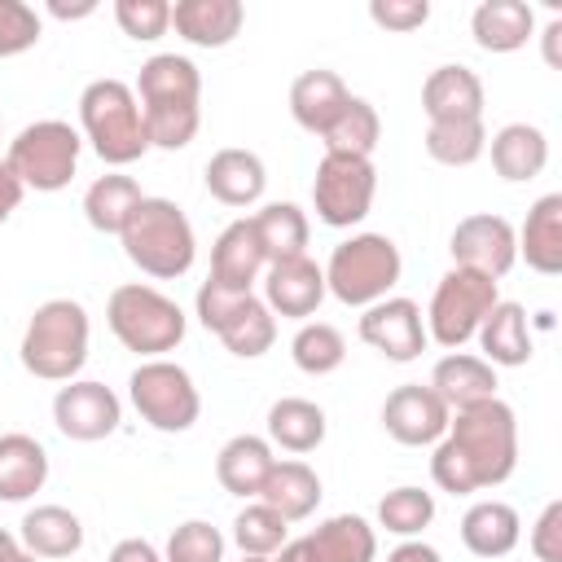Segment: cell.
Returning a JSON list of instances; mask_svg holds the SVG:
<instances>
[{
  "label": "cell",
  "mask_w": 562,
  "mask_h": 562,
  "mask_svg": "<svg viewBox=\"0 0 562 562\" xmlns=\"http://www.w3.org/2000/svg\"><path fill=\"white\" fill-rule=\"evenodd\" d=\"M518 465V417L505 400H483L448 417L443 439L430 457V479L439 492L470 496L501 487Z\"/></svg>",
  "instance_id": "cell-1"
},
{
  "label": "cell",
  "mask_w": 562,
  "mask_h": 562,
  "mask_svg": "<svg viewBox=\"0 0 562 562\" xmlns=\"http://www.w3.org/2000/svg\"><path fill=\"white\" fill-rule=\"evenodd\" d=\"M22 193H26V189H22V180H18V176L9 171V162L0 158V224H4V220H9L13 211H18Z\"/></svg>",
  "instance_id": "cell-49"
},
{
  "label": "cell",
  "mask_w": 562,
  "mask_h": 562,
  "mask_svg": "<svg viewBox=\"0 0 562 562\" xmlns=\"http://www.w3.org/2000/svg\"><path fill=\"white\" fill-rule=\"evenodd\" d=\"M272 461H277V457H272V443H268L263 435H233V439L220 448V457H215V479H220L224 492L250 501V496H259V487H263Z\"/></svg>",
  "instance_id": "cell-30"
},
{
  "label": "cell",
  "mask_w": 562,
  "mask_h": 562,
  "mask_svg": "<svg viewBox=\"0 0 562 562\" xmlns=\"http://www.w3.org/2000/svg\"><path fill=\"white\" fill-rule=\"evenodd\" d=\"M448 250H452V268H470V272H483V277H492V281H501V277L518 263L514 224H509L505 215H492V211L465 215V220L452 228Z\"/></svg>",
  "instance_id": "cell-12"
},
{
  "label": "cell",
  "mask_w": 562,
  "mask_h": 562,
  "mask_svg": "<svg viewBox=\"0 0 562 562\" xmlns=\"http://www.w3.org/2000/svg\"><path fill=\"white\" fill-rule=\"evenodd\" d=\"M79 149H83V136L66 119H35L9 140L4 162L22 180V189L57 193V189H66L75 180Z\"/></svg>",
  "instance_id": "cell-7"
},
{
  "label": "cell",
  "mask_w": 562,
  "mask_h": 562,
  "mask_svg": "<svg viewBox=\"0 0 562 562\" xmlns=\"http://www.w3.org/2000/svg\"><path fill=\"white\" fill-rule=\"evenodd\" d=\"M435 522V496L422 492V487H391L382 501H378V527H386L391 536H422L426 527Z\"/></svg>",
  "instance_id": "cell-41"
},
{
  "label": "cell",
  "mask_w": 562,
  "mask_h": 562,
  "mask_svg": "<svg viewBox=\"0 0 562 562\" xmlns=\"http://www.w3.org/2000/svg\"><path fill=\"white\" fill-rule=\"evenodd\" d=\"M0 562H40V558H35V553H26L22 544H13L9 553H0Z\"/></svg>",
  "instance_id": "cell-54"
},
{
  "label": "cell",
  "mask_w": 562,
  "mask_h": 562,
  "mask_svg": "<svg viewBox=\"0 0 562 562\" xmlns=\"http://www.w3.org/2000/svg\"><path fill=\"white\" fill-rule=\"evenodd\" d=\"M522 540V518L505 501H474L461 518V544L474 558H505Z\"/></svg>",
  "instance_id": "cell-27"
},
{
  "label": "cell",
  "mask_w": 562,
  "mask_h": 562,
  "mask_svg": "<svg viewBox=\"0 0 562 562\" xmlns=\"http://www.w3.org/2000/svg\"><path fill=\"white\" fill-rule=\"evenodd\" d=\"M215 338H220L233 356H241V360H259V356L272 351V342H277V316L268 312L263 299L246 294V299L237 303V312L215 329Z\"/></svg>",
  "instance_id": "cell-36"
},
{
  "label": "cell",
  "mask_w": 562,
  "mask_h": 562,
  "mask_svg": "<svg viewBox=\"0 0 562 562\" xmlns=\"http://www.w3.org/2000/svg\"><path fill=\"white\" fill-rule=\"evenodd\" d=\"M479 347H483V360L496 369H518V364H527L531 360V329H527V312H522V303H509V299H501L487 316H483V325H479Z\"/></svg>",
  "instance_id": "cell-29"
},
{
  "label": "cell",
  "mask_w": 562,
  "mask_h": 562,
  "mask_svg": "<svg viewBox=\"0 0 562 562\" xmlns=\"http://www.w3.org/2000/svg\"><path fill=\"white\" fill-rule=\"evenodd\" d=\"M426 154L443 167H470L487 154V127L483 119H448L426 127Z\"/></svg>",
  "instance_id": "cell-37"
},
{
  "label": "cell",
  "mask_w": 562,
  "mask_h": 562,
  "mask_svg": "<svg viewBox=\"0 0 562 562\" xmlns=\"http://www.w3.org/2000/svg\"><path fill=\"white\" fill-rule=\"evenodd\" d=\"M18 544L35 558H70L83 549V522L66 505H35L22 518Z\"/></svg>",
  "instance_id": "cell-31"
},
{
  "label": "cell",
  "mask_w": 562,
  "mask_h": 562,
  "mask_svg": "<svg viewBox=\"0 0 562 562\" xmlns=\"http://www.w3.org/2000/svg\"><path fill=\"white\" fill-rule=\"evenodd\" d=\"M496 303H501V290L492 277L470 268H448L426 307V338H435L443 351H461Z\"/></svg>",
  "instance_id": "cell-8"
},
{
  "label": "cell",
  "mask_w": 562,
  "mask_h": 562,
  "mask_svg": "<svg viewBox=\"0 0 562 562\" xmlns=\"http://www.w3.org/2000/svg\"><path fill=\"white\" fill-rule=\"evenodd\" d=\"M369 18H373L382 31L408 35V31H417V26L430 22V4H426V0H373V4H369Z\"/></svg>",
  "instance_id": "cell-45"
},
{
  "label": "cell",
  "mask_w": 562,
  "mask_h": 562,
  "mask_svg": "<svg viewBox=\"0 0 562 562\" xmlns=\"http://www.w3.org/2000/svg\"><path fill=\"white\" fill-rule=\"evenodd\" d=\"M202 180H206V193L215 202H224V206H255L263 198V189H268V167H263V158L255 149L228 145V149H215L206 158Z\"/></svg>",
  "instance_id": "cell-16"
},
{
  "label": "cell",
  "mask_w": 562,
  "mask_h": 562,
  "mask_svg": "<svg viewBox=\"0 0 562 562\" xmlns=\"http://www.w3.org/2000/svg\"><path fill=\"white\" fill-rule=\"evenodd\" d=\"M544 61L558 70L562 66V18H549V26H544Z\"/></svg>",
  "instance_id": "cell-51"
},
{
  "label": "cell",
  "mask_w": 562,
  "mask_h": 562,
  "mask_svg": "<svg viewBox=\"0 0 562 562\" xmlns=\"http://www.w3.org/2000/svg\"><path fill=\"white\" fill-rule=\"evenodd\" d=\"M114 22L123 26V35L149 44L171 31V4L167 0H114Z\"/></svg>",
  "instance_id": "cell-43"
},
{
  "label": "cell",
  "mask_w": 562,
  "mask_h": 562,
  "mask_svg": "<svg viewBox=\"0 0 562 562\" xmlns=\"http://www.w3.org/2000/svg\"><path fill=\"white\" fill-rule=\"evenodd\" d=\"M536 31V13L527 0H483L470 13V35L483 53H518Z\"/></svg>",
  "instance_id": "cell-25"
},
{
  "label": "cell",
  "mask_w": 562,
  "mask_h": 562,
  "mask_svg": "<svg viewBox=\"0 0 562 562\" xmlns=\"http://www.w3.org/2000/svg\"><path fill=\"white\" fill-rule=\"evenodd\" d=\"M241 562H268V558H246V553H241Z\"/></svg>",
  "instance_id": "cell-56"
},
{
  "label": "cell",
  "mask_w": 562,
  "mask_h": 562,
  "mask_svg": "<svg viewBox=\"0 0 562 562\" xmlns=\"http://www.w3.org/2000/svg\"><path fill=\"white\" fill-rule=\"evenodd\" d=\"M290 540V522L268 509L263 501H250L237 518H233V544L246 553V558H272L281 544Z\"/></svg>",
  "instance_id": "cell-40"
},
{
  "label": "cell",
  "mask_w": 562,
  "mask_h": 562,
  "mask_svg": "<svg viewBox=\"0 0 562 562\" xmlns=\"http://www.w3.org/2000/svg\"><path fill=\"white\" fill-rule=\"evenodd\" d=\"M140 198H145V193H140V184H136L132 176L105 171V176H97V180L88 184V193H83V220H88L97 233H114V237H119Z\"/></svg>",
  "instance_id": "cell-34"
},
{
  "label": "cell",
  "mask_w": 562,
  "mask_h": 562,
  "mask_svg": "<svg viewBox=\"0 0 562 562\" xmlns=\"http://www.w3.org/2000/svg\"><path fill=\"white\" fill-rule=\"evenodd\" d=\"M123 255L154 281H176L193 268L198 259V237H193V224L189 215L171 202V198H140L136 211L127 215L123 233Z\"/></svg>",
  "instance_id": "cell-2"
},
{
  "label": "cell",
  "mask_w": 562,
  "mask_h": 562,
  "mask_svg": "<svg viewBox=\"0 0 562 562\" xmlns=\"http://www.w3.org/2000/svg\"><path fill=\"white\" fill-rule=\"evenodd\" d=\"M79 127L97 149V158L110 167H127L149 154L140 101L123 79H92L79 92Z\"/></svg>",
  "instance_id": "cell-4"
},
{
  "label": "cell",
  "mask_w": 562,
  "mask_h": 562,
  "mask_svg": "<svg viewBox=\"0 0 562 562\" xmlns=\"http://www.w3.org/2000/svg\"><path fill=\"white\" fill-rule=\"evenodd\" d=\"M268 562H312V558H307L303 540H285V544H281V549H277V553H272Z\"/></svg>",
  "instance_id": "cell-53"
},
{
  "label": "cell",
  "mask_w": 562,
  "mask_h": 562,
  "mask_svg": "<svg viewBox=\"0 0 562 562\" xmlns=\"http://www.w3.org/2000/svg\"><path fill=\"white\" fill-rule=\"evenodd\" d=\"M88 312L79 299H48L31 312L22 329V369L40 382H75L79 369L88 364Z\"/></svg>",
  "instance_id": "cell-3"
},
{
  "label": "cell",
  "mask_w": 562,
  "mask_h": 562,
  "mask_svg": "<svg viewBox=\"0 0 562 562\" xmlns=\"http://www.w3.org/2000/svg\"><path fill=\"white\" fill-rule=\"evenodd\" d=\"M255 224V237L263 246V259L277 263V259H294V255H307V215L294 206V202H268L250 215Z\"/></svg>",
  "instance_id": "cell-35"
},
{
  "label": "cell",
  "mask_w": 562,
  "mask_h": 562,
  "mask_svg": "<svg viewBox=\"0 0 562 562\" xmlns=\"http://www.w3.org/2000/svg\"><path fill=\"white\" fill-rule=\"evenodd\" d=\"M255 501H263L268 509H277L285 522H303L321 505V474L307 461H299V457L272 461V470H268V479H263V487H259Z\"/></svg>",
  "instance_id": "cell-23"
},
{
  "label": "cell",
  "mask_w": 562,
  "mask_h": 562,
  "mask_svg": "<svg viewBox=\"0 0 562 562\" xmlns=\"http://www.w3.org/2000/svg\"><path fill=\"white\" fill-rule=\"evenodd\" d=\"M347 101H351L347 83H342L334 70H325V66L303 70V75L290 83V114H294V123H299L303 132H312V136H325V132L334 127V119L347 110Z\"/></svg>",
  "instance_id": "cell-21"
},
{
  "label": "cell",
  "mask_w": 562,
  "mask_h": 562,
  "mask_svg": "<svg viewBox=\"0 0 562 562\" xmlns=\"http://www.w3.org/2000/svg\"><path fill=\"white\" fill-rule=\"evenodd\" d=\"M40 13L22 0H0V57H18L40 44Z\"/></svg>",
  "instance_id": "cell-44"
},
{
  "label": "cell",
  "mask_w": 562,
  "mask_h": 562,
  "mask_svg": "<svg viewBox=\"0 0 562 562\" xmlns=\"http://www.w3.org/2000/svg\"><path fill=\"white\" fill-rule=\"evenodd\" d=\"M105 562H162V553H158L149 540L127 536V540H119V544L110 549V558H105Z\"/></svg>",
  "instance_id": "cell-48"
},
{
  "label": "cell",
  "mask_w": 562,
  "mask_h": 562,
  "mask_svg": "<svg viewBox=\"0 0 562 562\" xmlns=\"http://www.w3.org/2000/svg\"><path fill=\"white\" fill-rule=\"evenodd\" d=\"M378 193V171L373 158H351V154H325L316 162V180H312V206L316 220L329 228H351L369 215Z\"/></svg>",
  "instance_id": "cell-10"
},
{
  "label": "cell",
  "mask_w": 562,
  "mask_h": 562,
  "mask_svg": "<svg viewBox=\"0 0 562 562\" xmlns=\"http://www.w3.org/2000/svg\"><path fill=\"white\" fill-rule=\"evenodd\" d=\"M426 386L448 404V413H457V408H470V404H483V400L496 395V369L483 356L448 351V356L435 360Z\"/></svg>",
  "instance_id": "cell-19"
},
{
  "label": "cell",
  "mask_w": 562,
  "mask_h": 562,
  "mask_svg": "<svg viewBox=\"0 0 562 562\" xmlns=\"http://www.w3.org/2000/svg\"><path fill=\"white\" fill-rule=\"evenodd\" d=\"M325 408L303 395H281L268 408V443L285 452H316L325 443Z\"/></svg>",
  "instance_id": "cell-33"
},
{
  "label": "cell",
  "mask_w": 562,
  "mask_h": 562,
  "mask_svg": "<svg viewBox=\"0 0 562 562\" xmlns=\"http://www.w3.org/2000/svg\"><path fill=\"white\" fill-rule=\"evenodd\" d=\"M400 272H404V259L386 233H351L329 250L325 290L347 307H369L395 290Z\"/></svg>",
  "instance_id": "cell-6"
},
{
  "label": "cell",
  "mask_w": 562,
  "mask_h": 562,
  "mask_svg": "<svg viewBox=\"0 0 562 562\" xmlns=\"http://www.w3.org/2000/svg\"><path fill=\"white\" fill-rule=\"evenodd\" d=\"M127 400L140 413V422H149L162 435H184L198 413H202V395L189 378L184 364L176 360H140L127 378Z\"/></svg>",
  "instance_id": "cell-9"
},
{
  "label": "cell",
  "mask_w": 562,
  "mask_h": 562,
  "mask_svg": "<svg viewBox=\"0 0 562 562\" xmlns=\"http://www.w3.org/2000/svg\"><path fill=\"white\" fill-rule=\"evenodd\" d=\"M531 553L536 562H562V501H549L531 527Z\"/></svg>",
  "instance_id": "cell-47"
},
{
  "label": "cell",
  "mask_w": 562,
  "mask_h": 562,
  "mask_svg": "<svg viewBox=\"0 0 562 562\" xmlns=\"http://www.w3.org/2000/svg\"><path fill=\"white\" fill-rule=\"evenodd\" d=\"M386 562H443V558H439V549L426 544V540H404V544H395V549L386 553Z\"/></svg>",
  "instance_id": "cell-50"
},
{
  "label": "cell",
  "mask_w": 562,
  "mask_h": 562,
  "mask_svg": "<svg viewBox=\"0 0 562 562\" xmlns=\"http://www.w3.org/2000/svg\"><path fill=\"white\" fill-rule=\"evenodd\" d=\"M53 422L66 439L75 443H97L105 435L119 430L123 422V404L119 395L105 386V382H92V378H75L66 386H57L53 395Z\"/></svg>",
  "instance_id": "cell-13"
},
{
  "label": "cell",
  "mask_w": 562,
  "mask_h": 562,
  "mask_svg": "<svg viewBox=\"0 0 562 562\" xmlns=\"http://www.w3.org/2000/svg\"><path fill=\"white\" fill-rule=\"evenodd\" d=\"M48 13L61 18V22H75V18H88L97 13V0H79V4H66V0H48Z\"/></svg>",
  "instance_id": "cell-52"
},
{
  "label": "cell",
  "mask_w": 562,
  "mask_h": 562,
  "mask_svg": "<svg viewBox=\"0 0 562 562\" xmlns=\"http://www.w3.org/2000/svg\"><path fill=\"white\" fill-rule=\"evenodd\" d=\"M48 483V452L40 439L9 430L0 435V501H31Z\"/></svg>",
  "instance_id": "cell-28"
},
{
  "label": "cell",
  "mask_w": 562,
  "mask_h": 562,
  "mask_svg": "<svg viewBox=\"0 0 562 562\" xmlns=\"http://www.w3.org/2000/svg\"><path fill=\"white\" fill-rule=\"evenodd\" d=\"M518 255L527 259V268H536L540 277H558L562 272V193H544L531 202L522 228L514 233Z\"/></svg>",
  "instance_id": "cell-22"
},
{
  "label": "cell",
  "mask_w": 562,
  "mask_h": 562,
  "mask_svg": "<svg viewBox=\"0 0 562 562\" xmlns=\"http://www.w3.org/2000/svg\"><path fill=\"white\" fill-rule=\"evenodd\" d=\"M105 325L127 351H136L145 360H162L167 351H176L184 342V329H189L180 303L167 299L162 290L145 285V281H127L110 294Z\"/></svg>",
  "instance_id": "cell-5"
},
{
  "label": "cell",
  "mask_w": 562,
  "mask_h": 562,
  "mask_svg": "<svg viewBox=\"0 0 562 562\" xmlns=\"http://www.w3.org/2000/svg\"><path fill=\"white\" fill-rule=\"evenodd\" d=\"M356 334H360L364 347H373L378 356H386L395 364L417 360L426 351V342H430L426 338L422 307L413 299H404V294H386V299L369 303L364 316H360V325H356Z\"/></svg>",
  "instance_id": "cell-11"
},
{
  "label": "cell",
  "mask_w": 562,
  "mask_h": 562,
  "mask_svg": "<svg viewBox=\"0 0 562 562\" xmlns=\"http://www.w3.org/2000/svg\"><path fill=\"white\" fill-rule=\"evenodd\" d=\"M241 22H246L241 0H176L171 4V26L193 48L233 44L241 35Z\"/></svg>",
  "instance_id": "cell-17"
},
{
  "label": "cell",
  "mask_w": 562,
  "mask_h": 562,
  "mask_svg": "<svg viewBox=\"0 0 562 562\" xmlns=\"http://www.w3.org/2000/svg\"><path fill=\"white\" fill-rule=\"evenodd\" d=\"M263 268H268V259H263V246L255 237L250 215L233 220L211 246V281H220L228 290H241V294H255V281H259Z\"/></svg>",
  "instance_id": "cell-18"
},
{
  "label": "cell",
  "mask_w": 562,
  "mask_h": 562,
  "mask_svg": "<svg viewBox=\"0 0 562 562\" xmlns=\"http://www.w3.org/2000/svg\"><path fill=\"white\" fill-rule=\"evenodd\" d=\"M487 149H492L496 176L509 180V184L536 180V176L544 171V162H549V140H544V132H540L536 123H505V127L487 140Z\"/></svg>",
  "instance_id": "cell-32"
},
{
  "label": "cell",
  "mask_w": 562,
  "mask_h": 562,
  "mask_svg": "<svg viewBox=\"0 0 562 562\" xmlns=\"http://www.w3.org/2000/svg\"><path fill=\"white\" fill-rule=\"evenodd\" d=\"M378 136H382V119H378V110H373L364 97H351L347 110L334 119V127H329L321 140H325V154L369 158V154L378 149Z\"/></svg>",
  "instance_id": "cell-38"
},
{
  "label": "cell",
  "mask_w": 562,
  "mask_h": 562,
  "mask_svg": "<svg viewBox=\"0 0 562 562\" xmlns=\"http://www.w3.org/2000/svg\"><path fill=\"white\" fill-rule=\"evenodd\" d=\"M303 549L312 562H373L378 531L360 514H334L303 536Z\"/></svg>",
  "instance_id": "cell-24"
},
{
  "label": "cell",
  "mask_w": 562,
  "mask_h": 562,
  "mask_svg": "<svg viewBox=\"0 0 562 562\" xmlns=\"http://www.w3.org/2000/svg\"><path fill=\"white\" fill-rule=\"evenodd\" d=\"M290 356H294V364H299L303 373L325 378V373H334V369L347 360V338H342V329L329 325V321H303L299 334L290 338Z\"/></svg>",
  "instance_id": "cell-39"
},
{
  "label": "cell",
  "mask_w": 562,
  "mask_h": 562,
  "mask_svg": "<svg viewBox=\"0 0 562 562\" xmlns=\"http://www.w3.org/2000/svg\"><path fill=\"white\" fill-rule=\"evenodd\" d=\"M136 101L140 105H176V101H202V75L180 53H154L136 75Z\"/></svg>",
  "instance_id": "cell-26"
},
{
  "label": "cell",
  "mask_w": 562,
  "mask_h": 562,
  "mask_svg": "<svg viewBox=\"0 0 562 562\" xmlns=\"http://www.w3.org/2000/svg\"><path fill=\"white\" fill-rule=\"evenodd\" d=\"M13 544H18V536H13V531H4V527H0V553H9V549H13Z\"/></svg>",
  "instance_id": "cell-55"
},
{
  "label": "cell",
  "mask_w": 562,
  "mask_h": 562,
  "mask_svg": "<svg viewBox=\"0 0 562 562\" xmlns=\"http://www.w3.org/2000/svg\"><path fill=\"white\" fill-rule=\"evenodd\" d=\"M448 417H452L448 404L422 382H404L382 400V430L404 448L439 443L448 430Z\"/></svg>",
  "instance_id": "cell-14"
},
{
  "label": "cell",
  "mask_w": 562,
  "mask_h": 562,
  "mask_svg": "<svg viewBox=\"0 0 562 562\" xmlns=\"http://www.w3.org/2000/svg\"><path fill=\"white\" fill-rule=\"evenodd\" d=\"M422 110L430 123L483 119V79L470 66H435L422 83Z\"/></svg>",
  "instance_id": "cell-20"
},
{
  "label": "cell",
  "mask_w": 562,
  "mask_h": 562,
  "mask_svg": "<svg viewBox=\"0 0 562 562\" xmlns=\"http://www.w3.org/2000/svg\"><path fill=\"white\" fill-rule=\"evenodd\" d=\"M162 562H224V536L206 518H189L167 536Z\"/></svg>",
  "instance_id": "cell-42"
},
{
  "label": "cell",
  "mask_w": 562,
  "mask_h": 562,
  "mask_svg": "<svg viewBox=\"0 0 562 562\" xmlns=\"http://www.w3.org/2000/svg\"><path fill=\"white\" fill-rule=\"evenodd\" d=\"M325 268L312 255H294V259H277L263 268V303L272 316H290V321H307L321 303H325Z\"/></svg>",
  "instance_id": "cell-15"
},
{
  "label": "cell",
  "mask_w": 562,
  "mask_h": 562,
  "mask_svg": "<svg viewBox=\"0 0 562 562\" xmlns=\"http://www.w3.org/2000/svg\"><path fill=\"white\" fill-rule=\"evenodd\" d=\"M241 299H246L241 290H228V285H220V281H211V277H206V281L198 285L193 307H198V321H202V325L215 334V329H220V325H224V321L237 312V303H241Z\"/></svg>",
  "instance_id": "cell-46"
}]
</instances>
